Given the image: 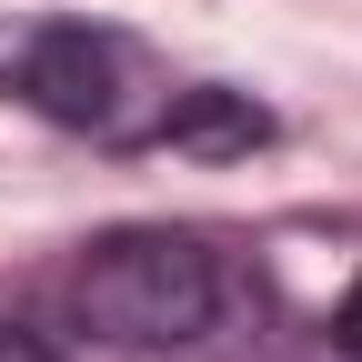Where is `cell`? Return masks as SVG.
Instances as JSON below:
<instances>
[{
	"mask_svg": "<svg viewBox=\"0 0 362 362\" xmlns=\"http://www.w3.org/2000/svg\"><path fill=\"white\" fill-rule=\"evenodd\" d=\"M71 312L90 342H121V352H171V342H202L211 312H221V272L192 232H111L90 242L71 272Z\"/></svg>",
	"mask_w": 362,
	"mask_h": 362,
	"instance_id": "6da1fadb",
	"label": "cell"
},
{
	"mask_svg": "<svg viewBox=\"0 0 362 362\" xmlns=\"http://www.w3.org/2000/svg\"><path fill=\"white\" fill-rule=\"evenodd\" d=\"M0 90H21L30 111H51L71 131H101L111 101H121V40L90 30V21H51L0 61Z\"/></svg>",
	"mask_w": 362,
	"mask_h": 362,
	"instance_id": "7a4b0ae2",
	"label": "cell"
},
{
	"mask_svg": "<svg viewBox=\"0 0 362 362\" xmlns=\"http://www.w3.org/2000/svg\"><path fill=\"white\" fill-rule=\"evenodd\" d=\"M151 141L161 151H192V161H242V151L272 141V111L252 101V90H181Z\"/></svg>",
	"mask_w": 362,
	"mask_h": 362,
	"instance_id": "3957f363",
	"label": "cell"
},
{
	"mask_svg": "<svg viewBox=\"0 0 362 362\" xmlns=\"http://www.w3.org/2000/svg\"><path fill=\"white\" fill-rule=\"evenodd\" d=\"M332 342H342V352H362V282L332 302Z\"/></svg>",
	"mask_w": 362,
	"mask_h": 362,
	"instance_id": "277c9868",
	"label": "cell"
},
{
	"mask_svg": "<svg viewBox=\"0 0 362 362\" xmlns=\"http://www.w3.org/2000/svg\"><path fill=\"white\" fill-rule=\"evenodd\" d=\"M0 362H51V342H30V332H0Z\"/></svg>",
	"mask_w": 362,
	"mask_h": 362,
	"instance_id": "5b68a950",
	"label": "cell"
}]
</instances>
